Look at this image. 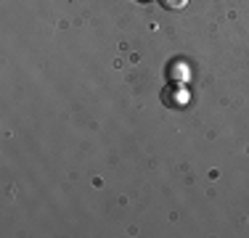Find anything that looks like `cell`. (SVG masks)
I'll list each match as a JSON object with an SVG mask.
<instances>
[{"label":"cell","instance_id":"1","mask_svg":"<svg viewBox=\"0 0 249 238\" xmlns=\"http://www.w3.org/2000/svg\"><path fill=\"white\" fill-rule=\"evenodd\" d=\"M162 98L167 101L170 106L180 109V106H186V103H188V98H191V95H188V87H186V85H178V82H170V87L162 93Z\"/></svg>","mask_w":249,"mask_h":238},{"label":"cell","instance_id":"2","mask_svg":"<svg viewBox=\"0 0 249 238\" xmlns=\"http://www.w3.org/2000/svg\"><path fill=\"white\" fill-rule=\"evenodd\" d=\"M167 80L170 82H178V85H188V80H191V69H188V64L183 61V58H178L167 67Z\"/></svg>","mask_w":249,"mask_h":238},{"label":"cell","instance_id":"3","mask_svg":"<svg viewBox=\"0 0 249 238\" xmlns=\"http://www.w3.org/2000/svg\"><path fill=\"white\" fill-rule=\"evenodd\" d=\"M159 3H162L164 8H170V11H180V8L188 5V0H159Z\"/></svg>","mask_w":249,"mask_h":238},{"label":"cell","instance_id":"4","mask_svg":"<svg viewBox=\"0 0 249 238\" xmlns=\"http://www.w3.org/2000/svg\"><path fill=\"white\" fill-rule=\"evenodd\" d=\"M138 3H149V0H138Z\"/></svg>","mask_w":249,"mask_h":238}]
</instances>
